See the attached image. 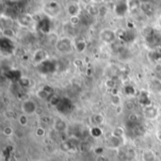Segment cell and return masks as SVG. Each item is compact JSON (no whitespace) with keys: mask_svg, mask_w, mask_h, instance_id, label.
<instances>
[{"mask_svg":"<svg viewBox=\"0 0 161 161\" xmlns=\"http://www.w3.org/2000/svg\"><path fill=\"white\" fill-rule=\"evenodd\" d=\"M56 46H57V49L61 53H68V52H71L72 49H73L72 41L67 37L60 38L57 42Z\"/></svg>","mask_w":161,"mask_h":161,"instance_id":"cell-1","label":"cell"},{"mask_svg":"<svg viewBox=\"0 0 161 161\" xmlns=\"http://www.w3.org/2000/svg\"><path fill=\"white\" fill-rule=\"evenodd\" d=\"M100 37L102 39V41L106 43H111L115 41L116 38V32L110 29H104L101 34Z\"/></svg>","mask_w":161,"mask_h":161,"instance_id":"cell-2","label":"cell"},{"mask_svg":"<svg viewBox=\"0 0 161 161\" xmlns=\"http://www.w3.org/2000/svg\"><path fill=\"white\" fill-rule=\"evenodd\" d=\"M37 105L33 102V101H30V100H26V101H24L23 104H22V110L26 113V114H33L35 113L36 109H37Z\"/></svg>","mask_w":161,"mask_h":161,"instance_id":"cell-3","label":"cell"},{"mask_svg":"<svg viewBox=\"0 0 161 161\" xmlns=\"http://www.w3.org/2000/svg\"><path fill=\"white\" fill-rule=\"evenodd\" d=\"M18 22L22 26H29L33 23V18L29 14H21L18 17Z\"/></svg>","mask_w":161,"mask_h":161,"instance_id":"cell-4","label":"cell"},{"mask_svg":"<svg viewBox=\"0 0 161 161\" xmlns=\"http://www.w3.org/2000/svg\"><path fill=\"white\" fill-rule=\"evenodd\" d=\"M142 161H156L157 160V156H156L154 151L145 150L142 153Z\"/></svg>","mask_w":161,"mask_h":161,"instance_id":"cell-5","label":"cell"},{"mask_svg":"<svg viewBox=\"0 0 161 161\" xmlns=\"http://www.w3.org/2000/svg\"><path fill=\"white\" fill-rule=\"evenodd\" d=\"M80 11L79 6L77 4H69L67 7V12L68 14L72 16H78V13Z\"/></svg>","mask_w":161,"mask_h":161,"instance_id":"cell-6","label":"cell"},{"mask_svg":"<svg viewBox=\"0 0 161 161\" xmlns=\"http://www.w3.org/2000/svg\"><path fill=\"white\" fill-rule=\"evenodd\" d=\"M46 58H47V53L45 51L42 50V49L38 50L36 52L35 56H34V60H35V62H38V63L43 61Z\"/></svg>","mask_w":161,"mask_h":161,"instance_id":"cell-7","label":"cell"},{"mask_svg":"<svg viewBox=\"0 0 161 161\" xmlns=\"http://www.w3.org/2000/svg\"><path fill=\"white\" fill-rule=\"evenodd\" d=\"M128 9H129V8H128V3H127V5H124V3L122 2L120 5H117L115 11H116V13H117L118 15L123 16V15H125V14L127 12Z\"/></svg>","mask_w":161,"mask_h":161,"instance_id":"cell-8","label":"cell"},{"mask_svg":"<svg viewBox=\"0 0 161 161\" xmlns=\"http://www.w3.org/2000/svg\"><path fill=\"white\" fill-rule=\"evenodd\" d=\"M87 11L90 15L96 16V15L100 14V8H98V6H96V5H90L87 8Z\"/></svg>","mask_w":161,"mask_h":161,"instance_id":"cell-9","label":"cell"},{"mask_svg":"<svg viewBox=\"0 0 161 161\" xmlns=\"http://www.w3.org/2000/svg\"><path fill=\"white\" fill-rule=\"evenodd\" d=\"M145 116L148 119H156V117L158 116V110L152 107H149L145 110Z\"/></svg>","mask_w":161,"mask_h":161,"instance_id":"cell-10","label":"cell"},{"mask_svg":"<svg viewBox=\"0 0 161 161\" xmlns=\"http://www.w3.org/2000/svg\"><path fill=\"white\" fill-rule=\"evenodd\" d=\"M75 51L77 53H83L87 48V44H86L85 41H78L75 42Z\"/></svg>","mask_w":161,"mask_h":161,"instance_id":"cell-11","label":"cell"},{"mask_svg":"<svg viewBox=\"0 0 161 161\" xmlns=\"http://www.w3.org/2000/svg\"><path fill=\"white\" fill-rule=\"evenodd\" d=\"M121 139H122V138L112 137V138L109 140V145H110L111 147H113V148H118V147H120V145H121L120 140H121Z\"/></svg>","mask_w":161,"mask_h":161,"instance_id":"cell-12","label":"cell"},{"mask_svg":"<svg viewBox=\"0 0 161 161\" xmlns=\"http://www.w3.org/2000/svg\"><path fill=\"white\" fill-rule=\"evenodd\" d=\"M2 34L7 37V38H13L15 37V33L12 28H3L2 29Z\"/></svg>","mask_w":161,"mask_h":161,"instance_id":"cell-13","label":"cell"},{"mask_svg":"<svg viewBox=\"0 0 161 161\" xmlns=\"http://www.w3.org/2000/svg\"><path fill=\"white\" fill-rule=\"evenodd\" d=\"M55 127H56V129H57L58 132H62V131L66 128V125H65V123H64L62 120H58V121L56 122Z\"/></svg>","mask_w":161,"mask_h":161,"instance_id":"cell-14","label":"cell"},{"mask_svg":"<svg viewBox=\"0 0 161 161\" xmlns=\"http://www.w3.org/2000/svg\"><path fill=\"white\" fill-rule=\"evenodd\" d=\"M37 96L40 98V99H42V100H44V99H46L47 97H48V95H49V93L42 88V89H41V90H39L38 92H37Z\"/></svg>","mask_w":161,"mask_h":161,"instance_id":"cell-15","label":"cell"},{"mask_svg":"<svg viewBox=\"0 0 161 161\" xmlns=\"http://www.w3.org/2000/svg\"><path fill=\"white\" fill-rule=\"evenodd\" d=\"M110 101H111V104L113 106L119 107L121 105V97L117 94H113L110 98Z\"/></svg>","mask_w":161,"mask_h":161,"instance_id":"cell-16","label":"cell"},{"mask_svg":"<svg viewBox=\"0 0 161 161\" xmlns=\"http://www.w3.org/2000/svg\"><path fill=\"white\" fill-rule=\"evenodd\" d=\"M18 121H19L20 125H22V126H25V125H27V123H28V118H27V116H26V115L22 114V115H20V116H19Z\"/></svg>","mask_w":161,"mask_h":161,"instance_id":"cell-17","label":"cell"},{"mask_svg":"<svg viewBox=\"0 0 161 161\" xmlns=\"http://www.w3.org/2000/svg\"><path fill=\"white\" fill-rule=\"evenodd\" d=\"M125 134V130L122 127H116L113 131V137L116 138H122Z\"/></svg>","mask_w":161,"mask_h":161,"instance_id":"cell-18","label":"cell"},{"mask_svg":"<svg viewBox=\"0 0 161 161\" xmlns=\"http://www.w3.org/2000/svg\"><path fill=\"white\" fill-rule=\"evenodd\" d=\"M91 134H92V136H93V137L97 138V137H101L103 133H102V130H101L98 126H95V127L92 128V130H91Z\"/></svg>","mask_w":161,"mask_h":161,"instance_id":"cell-19","label":"cell"},{"mask_svg":"<svg viewBox=\"0 0 161 161\" xmlns=\"http://www.w3.org/2000/svg\"><path fill=\"white\" fill-rule=\"evenodd\" d=\"M50 104L54 107H58V105L60 104V99L56 96V95H51V99H50Z\"/></svg>","mask_w":161,"mask_h":161,"instance_id":"cell-20","label":"cell"},{"mask_svg":"<svg viewBox=\"0 0 161 161\" xmlns=\"http://www.w3.org/2000/svg\"><path fill=\"white\" fill-rule=\"evenodd\" d=\"M93 121H94V124L95 125H101V124H103V122H104V117L101 115V114H96V115H94L93 116Z\"/></svg>","mask_w":161,"mask_h":161,"instance_id":"cell-21","label":"cell"},{"mask_svg":"<svg viewBox=\"0 0 161 161\" xmlns=\"http://www.w3.org/2000/svg\"><path fill=\"white\" fill-rule=\"evenodd\" d=\"M60 148H61V150H62V151L67 152V151L72 150V145H71V143H70V142H62V143L60 144Z\"/></svg>","mask_w":161,"mask_h":161,"instance_id":"cell-22","label":"cell"},{"mask_svg":"<svg viewBox=\"0 0 161 161\" xmlns=\"http://www.w3.org/2000/svg\"><path fill=\"white\" fill-rule=\"evenodd\" d=\"M3 133H4L5 136L9 137V136H11V135L13 134V129H12L10 126H6V127L4 128V130H3Z\"/></svg>","mask_w":161,"mask_h":161,"instance_id":"cell-23","label":"cell"},{"mask_svg":"<svg viewBox=\"0 0 161 161\" xmlns=\"http://www.w3.org/2000/svg\"><path fill=\"white\" fill-rule=\"evenodd\" d=\"M80 22V18L79 16H72L70 17V23L73 25H78Z\"/></svg>","mask_w":161,"mask_h":161,"instance_id":"cell-24","label":"cell"},{"mask_svg":"<svg viewBox=\"0 0 161 161\" xmlns=\"http://www.w3.org/2000/svg\"><path fill=\"white\" fill-rule=\"evenodd\" d=\"M45 135V130L43 127H38L36 129V136L37 137H43Z\"/></svg>","mask_w":161,"mask_h":161,"instance_id":"cell-25","label":"cell"},{"mask_svg":"<svg viewBox=\"0 0 161 161\" xmlns=\"http://www.w3.org/2000/svg\"><path fill=\"white\" fill-rule=\"evenodd\" d=\"M105 85H106V87L108 88V89H113V88L115 87V82H114L113 80H111V79H109V80H107V81H106Z\"/></svg>","mask_w":161,"mask_h":161,"instance_id":"cell-26","label":"cell"},{"mask_svg":"<svg viewBox=\"0 0 161 161\" xmlns=\"http://www.w3.org/2000/svg\"><path fill=\"white\" fill-rule=\"evenodd\" d=\"M125 108L127 110H133L135 108V104L132 102V101H129V102H126L125 104Z\"/></svg>","mask_w":161,"mask_h":161,"instance_id":"cell-27","label":"cell"},{"mask_svg":"<svg viewBox=\"0 0 161 161\" xmlns=\"http://www.w3.org/2000/svg\"><path fill=\"white\" fill-rule=\"evenodd\" d=\"M35 113H36L38 116H42V115H43V113H44V109H43V108H42V107L38 106V107H37V109H36V111H35Z\"/></svg>","mask_w":161,"mask_h":161,"instance_id":"cell-28","label":"cell"},{"mask_svg":"<svg viewBox=\"0 0 161 161\" xmlns=\"http://www.w3.org/2000/svg\"><path fill=\"white\" fill-rule=\"evenodd\" d=\"M6 115H7V117H8V118H9V119H13V118L16 116V113H15L14 111H12V110H8V111L6 112Z\"/></svg>","mask_w":161,"mask_h":161,"instance_id":"cell-29","label":"cell"},{"mask_svg":"<svg viewBox=\"0 0 161 161\" xmlns=\"http://www.w3.org/2000/svg\"><path fill=\"white\" fill-rule=\"evenodd\" d=\"M74 64H75V66H76V67H80V66L83 65V61H82L81 59L77 58V59H75V60L74 61Z\"/></svg>","mask_w":161,"mask_h":161,"instance_id":"cell-30","label":"cell"},{"mask_svg":"<svg viewBox=\"0 0 161 161\" xmlns=\"http://www.w3.org/2000/svg\"><path fill=\"white\" fill-rule=\"evenodd\" d=\"M141 7H142V10H143V11H147V9H148V8H150V5H149V4H147V3H143V4H142V5H141Z\"/></svg>","mask_w":161,"mask_h":161,"instance_id":"cell-31","label":"cell"},{"mask_svg":"<svg viewBox=\"0 0 161 161\" xmlns=\"http://www.w3.org/2000/svg\"><path fill=\"white\" fill-rule=\"evenodd\" d=\"M25 83H26V84H29L28 79H26V78H22V79L20 80V85H21V86L25 87Z\"/></svg>","mask_w":161,"mask_h":161,"instance_id":"cell-32","label":"cell"},{"mask_svg":"<svg viewBox=\"0 0 161 161\" xmlns=\"http://www.w3.org/2000/svg\"><path fill=\"white\" fill-rule=\"evenodd\" d=\"M43 89H44V90H45L49 94H52V93H53V89H52L50 86H44V87H43Z\"/></svg>","mask_w":161,"mask_h":161,"instance_id":"cell-33","label":"cell"},{"mask_svg":"<svg viewBox=\"0 0 161 161\" xmlns=\"http://www.w3.org/2000/svg\"><path fill=\"white\" fill-rule=\"evenodd\" d=\"M158 139L161 142V132H158Z\"/></svg>","mask_w":161,"mask_h":161,"instance_id":"cell-34","label":"cell"},{"mask_svg":"<svg viewBox=\"0 0 161 161\" xmlns=\"http://www.w3.org/2000/svg\"><path fill=\"white\" fill-rule=\"evenodd\" d=\"M9 161H16V159H15L14 158H10V160H9Z\"/></svg>","mask_w":161,"mask_h":161,"instance_id":"cell-35","label":"cell"}]
</instances>
